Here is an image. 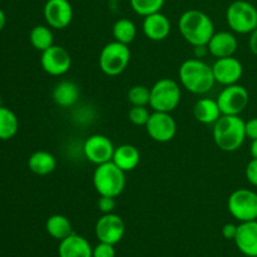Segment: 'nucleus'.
I'll return each mask as SVG.
<instances>
[{
	"instance_id": "412c9836",
	"label": "nucleus",
	"mask_w": 257,
	"mask_h": 257,
	"mask_svg": "<svg viewBox=\"0 0 257 257\" xmlns=\"http://www.w3.org/2000/svg\"><path fill=\"white\" fill-rule=\"evenodd\" d=\"M193 115L197 122L206 125H213L220 119L222 113L218 107L217 100L211 99V98H202L196 102L195 107H193Z\"/></svg>"
},
{
	"instance_id": "ea45409f",
	"label": "nucleus",
	"mask_w": 257,
	"mask_h": 257,
	"mask_svg": "<svg viewBox=\"0 0 257 257\" xmlns=\"http://www.w3.org/2000/svg\"><path fill=\"white\" fill-rule=\"evenodd\" d=\"M3 107V104H2V98H0V108Z\"/></svg>"
},
{
	"instance_id": "473e14b6",
	"label": "nucleus",
	"mask_w": 257,
	"mask_h": 257,
	"mask_svg": "<svg viewBox=\"0 0 257 257\" xmlns=\"http://www.w3.org/2000/svg\"><path fill=\"white\" fill-rule=\"evenodd\" d=\"M246 178L251 185L257 187V158H252L246 166Z\"/></svg>"
},
{
	"instance_id": "dca6fc26",
	"label": "nucleus",
	"mask_w": 257,
	"mask_h": 257,
	"mask_svg": "<svg viewBox=\"0 0 257 257\" xmlns=\"http://www.w3.org/2000/svg\"><path fill=\"white\" fill-rule=\"evenodd\" d=\"M142 30L146 38L153 42L165 40L171 33V22L167 15L157 12L143 17Z\"/></svg>"
},
{
	"instance_id": "6e6552de",
	"label": "nucleus",
	"mask_w": 257,
	"mask_h": 257,
	"mask_svg": "<svg viewBox=\"0 0 257 257\" xmlns=\"http://www.w3.org/2000/svg\"><path fill=\"white\" fill-rule=\"evenodd\" d=\"M228 212L240 222L257 220V193L247 188L233 191L227 201Z\"/></svg>"
},
{
	"instance_id": "9d476101",
	"label": "nucleus",
	"mask_w": 257,
	"mask_h": 257,
	"mask_svg": "<svg viewBox=\"0 0 257 257\" xmlns=\"http://www.w3.org/2000/svg\"><path fill=\"white\" fill-rule=\"evenodd\" d=\"M94 231L99 242L115 246L124 237L125 223L123 218L114 212L104 213L95 223Z\"/></svg>"
},
{
	"instance_id": "5701e85b",
	"label": "nucleus",
	"mask_w": 257,
	"mask_h": 257,
	"mask_svg": "<svg viewBox=\"0 0 257 257\" xmlns=\"http://www.w3.org/2000/svg\"><path fill=\"white\" fill-rule=\"evenodd\" d=\"M28 167L34 175L47 176L57 168V158L48 151H37L28 160Z\"/></svg>"
},
{
	"instance_id": "72a5a7b5",
	"label": "nucleus",
	"mask_w": 257,
	"mask_h": 257,
	"mask_svg": "<svg viewBox=\"0 0 257 257\" xmlns=\"http://www.w3.org/2000/svg\"><path fill=\"white\" fill-rule=\"evenodd\" d=\"M238 226L233 223H226L222 227V236L228 241H235L236 235H237Z\"/></svg>"
},
{
	"instance_id": "f03ea898",
	"label": "nucleus",
	"mask_w": 257,
	"mask_h": 257,
	"mask_svg": "<svg viewBox=\"0 0 257 257\" xmlns=\"http://www.w3.org/2000/svg\"><path fill=\"white\" fill-rule=\"evenodd\" d=\"M178 77L182 87L193 94H206L216 83L212 65L198 58L185 60L178 69Z\"/></svg>"
},
{
	"instance_id": "423d86ee",
	"label": "nucleus",
	"mask_w": 257,
	"mask_h": 257,
	"mask_svg": "<svg viewBox=\"0 0 257 257\" xmlns=\"http://www.w3.org/2000/svg\"><path fill=\"white\" fill-rule=\"evenodd\" d=\"M226 22L238 34H250L257 28V9L252 2L235 0L226 10Z\"/></svg>"
},
{
	"instance_id": "f8f14e48",
	"label": "nucleus",
	"mask_w": 257,
	"mask_h": 257,
	"mask_svg": "<svg viewBox=\"0 0 257 257\" xmlns=\"http://www.w3.org/2000/svg\"><path fill=\"white\" fill-rule=\"evenodd\" d=\"M148 136L160 143L170 142L177 133V124L171 113L153 112L145 125Z\"/></svg>"
},
{
	"instance_id": "4468645a",
	"label": "nucleus",
	"mask_w": 257,
	"mask_h": 257,
	"mask_svg": "<svg viewBox=\"0 0 257 257\" xmlns=\"http://www.w3.org/2000/svg\"><path fill=\"white\" fill-rule=\"evenodd\" d=\"M47 25L53 29H65L73 20V7L69 0H47L43 8Z\"/></svg>"
},
{
	"instance_id": "2f4dec72",
	"label": "nucleus",
	"mask_w": 257,
	"mask_h": 257,
	"mask_svg": "<svg viewBox=\"0 0 257 257\" xmlns=\"http://www.w3.org/2000/svg\"><path fill=\"white\" fill-rule=\"evenodd\" d=\"M98 210L104 215V213H112L115 210V198L109 196H100L98 200Z\"/></svg>"
},
{
	"instance_id": "c85d7f7f",
	"label": "nucleus",
	"mask_w": 257,
	"mask_h": 257,
	"mask_svg": "<svg viewBox=\"0 0 257 257\" xmlns=\"http://www.w3.org/2000/svg\"><path fill=\"white\" fill-rule=\"evenodd\" d=\"M151 90L146 85H133L128 90V102L132 107H147L150 104Z\"/></svg>"
},
{
	"instance_id": "f257e3e1",
	"label": "nucleus",
	"mask_w": 257,
	"mask_h": 257,
	"mask_svg": "<svg viewBox=\"0 0 257 257\" xmlns=\"http://www.w3.org/2000/svg\"><path fill=\"white\" fill-rule=\"evenodd\" d=\"M178 29L183 39L192 47L207 45L215 34L212 19L205 12L198 9H188L183 12L178 19Z\"/></svg>"
},
{
	"instance_id": "393cba45",
	"label": "nucleus",
	"mask_w": 257,
	"mask_h": 257,
	"mask_svg": "<svg viewBox=\"0 0 257 257\" xmlns=\"http://www.w3.org/2000/svg\"><path fill=\"white\" fill-rule=\"evenodd\" d=\"M29 42L35 50L44 52L54 44V35L49 25H35L29 33Z\"/></svg>"
},
{
	"instance_id": "e433bc0d",
	"label": "nucleus",
	"mask_w": 257,
	"mask_h": 257,
	"mask_svg": "<svg viewBox=\"0 0 257 257\" xmlns=\"http://www.w3.org/2000/svg\"><path fill=\"white\" fill-rule=\"evenodd\" d=\"M248 47L253 54L257 55V28L253 32L250 33V39H248Z\"/></svg>"
},
{
	"instance_id": "f704fd0d",
	"label": "nucleus",
	"mask_w": 257,
	"mask_h": 257,
	"mask_svg": "<svg viewBox=\"0 0 257 257\" xmlns=\"http://www.w3.org/2000/svg\"><path fill=\"white\" fill-rule=\"evenodd\" d=\"M246 137L251 141L257 140V118H252L246 122Z\"/></svg>"
},
{
	"instance_id": "58836bf2",
	"label": "nucleus",
	"mask_w": 257,
	"mask_h": 257,
	"mask_svg": "<svg viewBox=\"0 0 257 257\" xmlns=\"http://www.w3.org/2000/svg\"><path fill=\"white\" fill-rule=\"evenodd\" d=\"M5 22H7V18H5L4 12H3V10L0 9V32H2L3 28H4Z\"/></svg>"
},
{
	"instance_id": "c9c22d12",
	"label": "nucleus",
	"mask_w": 257,
	"mask_h": 257,
	"mask_svg": "<svg viewBox=\"0 0 257 257\" xmlns=\"http://www.w3.org/2000/svg\"><path fill=\"white\" fill-rule=\"evenodd\" d=\"M193 53H195V58L202 59V58H205L208 54L207 45H197V47H193Z\"/></svg>"
},
{
	"instance_id": "0eeeda50",
	"label": "nucleus",
	"mask_w": 257,
	"mask_h": 257,
	"mask_svg": "<svg viewBox=\"0 0 257 257\" xmlns=\"http://www.w3.org/2000/svg\"><path fill=\"white\" fill-rule=\"evenodd\" d=\"M131 62V50L127 44L113 40L103 47L99 54V68L104 74L117 77L127 69Z\"/></svg>"
},
{
	"instance_id": "b1692460",
	"label": "nucleus",
	"mask_w": 257,
	"mask_h": 257,
	"mask_svg": "<svg viewBox=\"0 0 257 257\" xmlns=\"http://www.w3.org/2000/svg\"><path fill=\"white\" fill-rule=\"evenodd\" d=\"M45 230L48 235L54 240L62 241L73 233L72 223L69 218L63 215H53L45 222Z\"/></svg>"
},
{
	"instance_id": "c756f323",
	"label": "nucleus",
	"mask_w": 257,
	"mask_h": 257,
	"mask_svg": "<svg viewBox=\"0 0 257 257\" xmlns=\"http://www.w3.org/2000/svg\"><path fill=\"white\" fill-rule=\"evenodd\" d=\"M151 113L146 107H132L128 112V119L132 124L135 125H143L145 127L147 124L148 119H150Z\"/></svg>"
},
{
	"instance_id": "1a4fd4ad",
	"label": "nucleus",
	"mask_w": 257,
	"mask_h": 257,
	"mask_svg": "<svg viewBox=\"0 0 257 257\" xmlns=\"http://www.w3.org/2000/svg\"><path fill=\"white\" fill-rule=\"evenodd\" d=\"M222 115H240L250 102V94L243 85H226L217 97Z\"/></svg>"
},
{
	"instance_id": "4c0bfd02",
	"label": "nucleus",
	"mask_w": 257,
	"mask_h": 257,
	"mask_svg": "<svg viewBox=\"0 0 257 257\" xmlns=\"http://www.w3.org/2000/svg\"><path fill=\"white\" fill-rule=\"evenodd\" d=\"M250 152L252 158H257V140H253L251 142V147H250Z\"/></svg>"
},
{
	"instance_id": "6ab92c4d",
	"label": "nucleus",
	"mask_w": 257,
	"mask_h": 257,
	"mask_svg": "<svg viewBox=\"0 0 257 257\" xmlns=\"http://www.w3.org/2000/svg\"><path fill=\"white\" fill-rule=\"evenodd\" d=\"M58 255L59 257H93V247L87 238L73 232L60 241Z\"/></svg>"
},
{
	"instance_id": "ddd939ff",
	"label": "nucleus",
	"mask_w": 257,
	"mask_h": 257,
	"mask_svg": "<svg viewBox=\"0 0 257 257\" xmlns=\"http://www.w3.org/2000/svg\"><path fill=\"white\" fill-rule=\"evenodd\" d=\"M114 145L104 135H92L85 140L83 152L85 158L94 165L110 162L114 155Z\"/></svg>"
},
{
	"instance_id": "9b49d317",
	"label": "nucleus",
	"mask_w": 257,
	"mask_h": 257,
	"mask_svg": "<svg viewBox=\"0 0 257 257\" xmlns=\"http://www.w3.org/2000/svg\"><path fill=\"white\" fill-rule=\"evenodd\" d=\"M40 64L43 70L53 77H60L69 72L72 67V57L65 48L53 44L47 50L42 52Z\"/></svg>"
},
{
	"instance_id": "39448f33",
	"label": "nucleus",
	"mask_w": 257,
	"mask_h": 257,
	"mask_svg": "<svg viewBox=\"0 0 257 257\" xmlns=\"http://www.w3.org/2000/svg\"><path fill=\"white\" fill-rule=\"evenodd\" d=\"M150 107L153 112L171 113L181 102V88L176 80L162 78L150 88Z\"/></svg>"
},
{
	"instance_id": "f3484780",
	"label": "nucleus",
	"mask_w": 257,
	"mask_h": 257,
	"mask_svg": "<svg viewBox=\"0 0 257 257\" xmlns=\"http://www.w3.org/2000/svg\"><path fill=\"white\" fill-rule=\"evenodd\" d=\"M235 243L242 255L257 257V220L238 225Z\"/></svg>"
},
{
	"instance_id": "a211bd4d",
	"label": "nucleus",
	"mask_w": 257,
	"mask_h": 257,
	"mask_svg": "<svg viewBox=\"0 0 257 257\" xmlns=\"http://www.w3.org/2000/svg\"><path fill=\"white\" fill-rule=\"evenodd\" d=\"M238 47L237 38L231 32H218L207 43L208 53L215 58L232 57Z\"/></svg>"
},
{
	"instance_id": "4be33fe9",
	"label": "nucleus",
	"mask_w": 257,
	"mask_h": 257,
	"mask_svg": "<svg viewBox=\"0 0 257 257\" xmlns=\"http://www.w3.org/2000/svg\"><path fill=\"white\" fill-rule=\"evenodd\" d=\"M141 155L137 147L133 145H120L115 147L112 162H114L118 167L124 172L133 171L140 165Z\"/></svg>"
},
{
	"instance_id": "aec40b11",
	"label": "nucleus",
	"mask_w": 257,
	"mask_h": 257,
	"mask_svg": "<svg viewBox=\"0 0 257 257\" xmlns=\"http://www.w3.org/2000/svg\"><path fill=\"white\" fill-rule=\"evenodd\" d=\"M79 87L72 80H62L53 89V100L58 107H73L79 100Z\"/></svg>"
},
{
	"instance_id": "cd10ccee",
	"label": "nucleus",
	"mask_w": 257,
	"mask_h": 257,
	"mask_svg": "<svg viewBox=\"0 0 257 257\" xmlns=\"http://www.w3.org/2000/svg\"><path fill=\"white\" fill-rule=\"evenodd\" d=\"M166 0H130L131 8L136 14L146 17L152 13L161 12Z\"/></svg>"
},
{
	"instance_id": "a878e982",
	"label": "nucleus",
	"mask_w": 257,
	"mask_h": 257,
	"mask_svg": "<svg viewBox=\"0 0 257 257\" xmlns=\"http://www.w3.org/2000/svg\"><path fill=\"white\" fill-rule=\"evenodd\" d=\"M112 33L114 40L128 45L135 40L136 35H137V27L131 19L122 18V19H118L114 23Z\"/></svg>"
},
{
	"instance_id": "a19ab883",
	"label": "nucleus",
	"mask_w": 257,
	"mask_h": 257,
	"mask_svg": "<svg viewBox=\"0 0 257 257\" xmlns=\"http://www.w3.org/2000/svg\"><path fill=\"white\" fill-rule=\"evenodd\" d=\"M247 2H255V0H247Z\"/></svg>"
},
{
	"instance_id": "20e7f679",
	"label": "nucleus",
	"mask_w": 257,
	"mask_h": 257,
	"mask_svg": "<svg viewBox=\"0 0 257 257\" xmlns=\"http://www.w3.org/2000/svg\"><path fill=\"white\" fill-rule=\"evenodd\" d=\"M125 185V172L112 161L98 165L93 173V186L99 196L118 197L124 191Z\"/></svg>"
},
{
	"instance_id": "2eb2a0df",
	"label": "nucleus",
	"mask_w": 257,
	"mask_h": 257,
	"mask_svg": "<svg viewBox=\"0 0 257 257\" xmlns=\"http://www.w3.org/2000/svg\"><path fill=\"white\" fill-rule=\"evenodd\" d=\"M212 72L216 83H220L226 87V85L237 84L238 80L242 78L243 65L233 55L232 57L218 58L213 63Z\"/></svg>"
},
{
	"instance_id": "7ed1b4c3",
	"label": "nucleus",
	"mask_w": 257,
	"mask_h": 257,
	"mask_svg": "<svg viewBox=\"0 0 257 257\" xmlns=\"http://www.w3.org/2000/svg\"><path fill=\"white\" fill-rule=\"evenodd\" d=\"M213 141L221 151L235 152L243 145L246 137V122L240 115H221L213 124Z\"/></svg>"
},
{
	"instance_id": "bb28decb",
	"label": "nucleus",
	"mask_w": 257,
	"mask_h": 257,
	"mask_svg": "<svg viewBox=\"0 0 257 257\" xmlns=\"http://www.w3.org/2000/svg\"><path fill=\"white\" fill-rule=\"evenodd\" d=\"M19 128L17 115L9 108H0V140L7 141L14 137Z\"/></svg>"
},
{
	"instance_id": "7c9ffc66",
	"label": "nucleus",
	"mask_w": 257,
	"mask_h": 257,
	"mask_svg": "<svg viewBox=\"0 0 257 257\" xmlns=\"http://www.w3.org/2000/svg\"><path fill=\"white\" fill-rule=\"evenodd\" d=\"M93 257H115L114 245L99 242L93 248Z\"/></svg>"
}]
</instances>
